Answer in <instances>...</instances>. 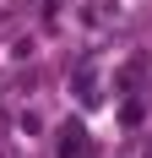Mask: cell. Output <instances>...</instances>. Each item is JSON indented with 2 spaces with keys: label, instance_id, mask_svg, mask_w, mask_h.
<instances>
[{
  "label": "cell",
  "instance_id": "6da1fadb",
  "mask_svg": "<svg viewBox=\"0 0 152 158\" xmlns=\"http://www.w3.org/2000/svg\"><path fill=\"white\" fill-rule=\"evenodd\" d=\"M54 153H60V158H87V131H82V126H60Z\"/></svg>",
  "mask_w": 152,
  "mask_h": 158
},
{
  "label": "cell",
  "instance_id": "7a4b0ae2",
  "mask_svg": "<svg viewBox=\"0 0 152 158\" xmlns=\"http://www.w3.org/2000/svg\"><path fill=\"white\" fill-rule=\"evenodd\" d=\"M16 131H22V136H38V131H44V120H38V114L27 109V114H22V120H16Z\"/></svg>",
  "mask_w": 152,
  "mask_h": 158
}]
</instances>
